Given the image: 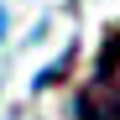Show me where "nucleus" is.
I'll return each mask as SVG.
<instances>
[{
  "label": "nucleus",
  "mask_w": 120,
  "mask_h": 120,
  "mask_svg": "<svg viewBox=\"0 0 120 120\" xmlns=\"http://www.w3.org/2000/svg\"><path fill=\"white\" fill-rule=\"evenodd\" d=\"M78 115L84 120H120V31L99 52V73L94 84L78 94Z\"/></svg>",
  "instance_id": "nucleus-1"
}]
</instances>
